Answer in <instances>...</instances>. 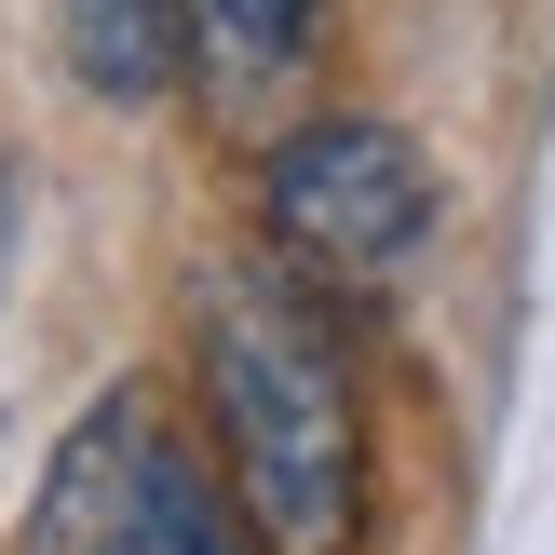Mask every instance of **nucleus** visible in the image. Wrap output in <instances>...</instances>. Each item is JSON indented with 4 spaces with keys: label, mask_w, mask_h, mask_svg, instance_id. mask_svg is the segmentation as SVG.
<instances>
[{
    "label": "nucleus",
    "mask_w": 555,
    "mask_h": 555,
    "mask_svg": "<svg viewBox=\"0 0 555 555\" xmlns=\"http://www.w3.org/2000/svg\"><path fill=\"white\" fill-rule=\"evenodd\" d=\"M190 379H204L217 488L258 555H352L366 542V379L312 271L204 258L190 271Z\"/></svg>",
    "instance_id": "nucleus-1"
},
{
    "label": "nucleus",
    "mask_w": 555,
    "mask_h": 555,
    "mask_svg": "<svg viewBox=\"0 0 555 555\" xmlns=\"http://www.w3.org/2000/svg\"><path fill=\"white\" fill-rule=\"evenodd\" d=\"M27 555H258V529L231 515L217 461L122 379V393L81 406V434L54 448Z\"/></svg>",
    "instance_id": "nucleus-2"
},
{
    "label": "nucleus",
    "mask_w": 555,
    "mask_h": 555,
    "mask_svg": "<svg viewBox=\"0 0 555 555\" xmlns=\"http://www.w3.org/2000/svg\"><path fill=\"white\" fill-rule=\"evenodd\" d=\"M258 217H271V258L312 271V285H393L434 244V163H421V135L379 122V108H325V122L271 135Z\"/></svg>",
    "instance_id": "nucleus-3"
},
{
    "label": "nucleus",
    "mask_w": 555,
    "mask_h": 555,
    "mask_svg": "<svg viewBox=\"0 0 555 555\" xmlns=\"http://www.w3.org/2000/svg\"><path fill=\"white\" fill-rule=\"evenodd\" d=\"M312 41H325V0H177V68L231 122H258L271 95H298Z\"/></svg>",
    "instance_id": "nucleus-4"
},
{
    "label": "nucleus",
    "mask_w": 555,
    "mask_h": 555,
    "mask_svg": "<svg viewBox=\"0 0 555 555\" xmlns=\"http://www.w3.org/2000/svg\"><path fill=\"white\" fill-rule=\"evenodd\" d=\"M68 54L108 108H150L177 81V0H68Z\"/></svg>",
    "instance_id": "nucleus-5"
},
{
    "label": "nucleus",
    "mask_w": 555,
    "mask_h": 555,
    "mask_svg": "<svg viewBox=\"0 0 555 555\" xmlns=\"http://www.w3.org/2000/svg\"><path fill=\"white\" fill-rule=\"evenodd\" d=\"M0 271H14V177H0Z\"/></svg>",
    "instance_id": "nucleus-6"
}]
</instances>
